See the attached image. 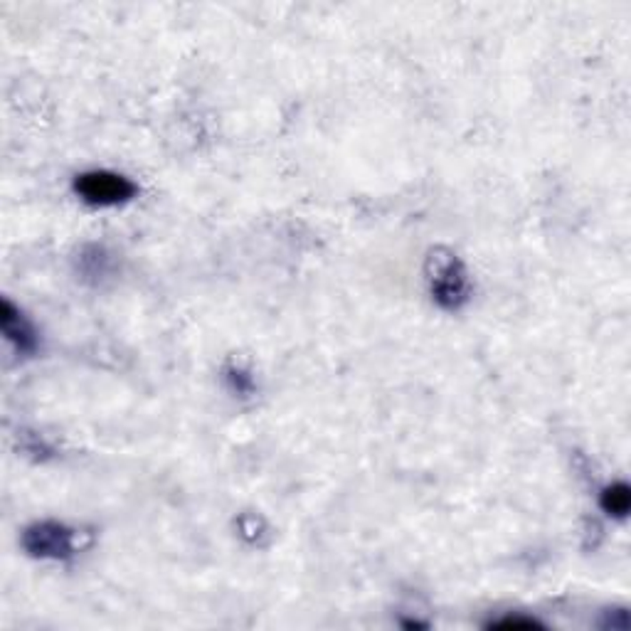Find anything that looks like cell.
<instances>
[{
	"instance_id": "cell-1",
	"label": "cell",
	"mask_w": 631,
	"mask_h": 631,
	"mask_svg": "<svg viewBox=\"0 0 631 631\" xmlns=\"http://www.w3.org/2000/svg\"><path fill=\"white\" fill-rule=\"evenodd\" d=\"M77 193L82 195L86 203L117 205L121 200H129L133 195V185L114 173H86L77 181Z\"/></svg>"
},
{
	"instance_id": "cell-2",
	"label": "cell",
	"mask_w": 631,
	"mask_h": 631,
	"mask_svg": "<svg viewBox=\"0 0 631 631\" xmlns=\"http://www.w3.org/2000/svg\"><path fill=\"white\" fill-rule=\"evenodd\" d=\"M25 547L33 555L43 557H60L72 553V535L67 528L57 523H43L30 528L25 533Z\"/></svg>"
},
{
	"instance_id": "cell-3",
	"label": "cell",
	"mask_w": 631,
	"mask_h": 631,
	"mask_svg": "<svg viewBox=\"0 0 631 631\" xmlns=\"http://www.w3.org/2000/svg\"><path fill=\"white\" fill-rule=\"evenodd\" d=\"M437 277H432L434 281V294L441 303L447 306H457L461 299H464V277H461L459 264L454 259H447V262H439L437 269H434Z\"/></svg>"
},
{
	"instance_id": "cell-4",
	"label": "cell",
	"mask_w": 631,
	"mask_h": 631,
	"mask_svg": "<svg viewBox=\"0 0 631 631\" xmlns=\"http://www.w3.org/2000/svg\"><path fill=\"white\" fill-rule=\"evenodd\" d=\"M3 331H5V336L8 338H12V341L20 345L22 351H28V348H33V331H30V326L22 321L20 316L12 311V306L5 301L3 303Z\"/></svg>"
},
{
	"instance_id": "cell-5",
	"label": "cell",
	"mask_w": 631,
	"mask_h": 631,
	"mask_svg": "<svg viewBox=\"0 0 631 631\" xmlns=\"http://www.w3.org/2000/svg\"><path fill=\"white\" fill-rule=\"evenodd\" d=\"M602 506L611 515H627V511H629V489L624 483H617V486L607 489L604 498H602Z\"/></svg>"
},
{
	"instance_id": "cell-6",
	"label": "cell",
	"mask_w": 631,
	"mask_h": 631,
	"mask_svg": "<svg viewBox=\"0 0 631 631\" xmlns=\"http://www.w3.org/2000/svg\"><path fill=\"white\" fill-rule=\"evenodd\" d=\"M496 627H506V629H518V627H535V621L530 619H506V621H498Z\"/></svg>"
}]
</instances>
